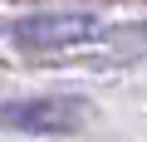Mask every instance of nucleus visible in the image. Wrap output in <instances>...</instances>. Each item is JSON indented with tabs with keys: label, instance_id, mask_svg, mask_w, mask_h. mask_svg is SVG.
Masks as SVG:
<instances>
[{
	"label": "nucleus",
	"instance_id": "1",
	"mask_svg": "<svg viewBox=\"0 0 147 142\" xmlns=\"http://www.w3.org/2000/svg\"><path fill=\"white\" fill-rule=\"evenodd\" d=\"M98 34H103V20L84 10H44V15H25L10 25V39L25 54H59L74 44H88Z\"/></svg>",
	"mask_w": 147,
	"mask_h": 142
},
{
	"label": "nucleus",
	"instance_id": "2",
	"mask_svg": "<svg viewBox=\"0 0 147 142\" xmlns=\"http://www.w3.org/2000/svg\"><path fill=\"white\" fill-rule=\"evenodd\" d=\"M88 118V103L74 98V93H39V98H15L0 108V122L10 132H49L64 137Z\"/></svg>",
	"mask_w": 147,
	"mask_h": 142
}]
</instances>
